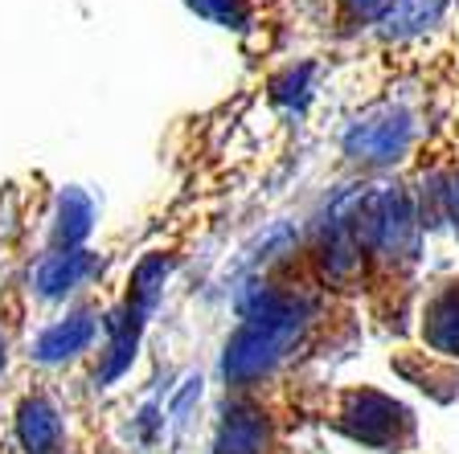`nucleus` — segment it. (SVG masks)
I'll return each instance as SVG.
<instances>
[{"label":"nucleus","mask_w":459,"mask_h":454,"mask_svg":"<svg viewBox=\"0 0 459 454\" xmlns=\"http://www.w3.org/2000/svg\"><path fill=\"white\" fill-rule=\"evenodd\" d=\"M267 442H271L267 417L258 409H234L221 422L213 454H267Z\"/></svg>","instance_id":"7"},{"label":"nucleus","mask_w":459,"mask_h":454,"mask_svg":"<svg viewBox=\"0 0 459 454\" xmlns=\"http://www.w3.org/2000/svg\"><path fill=\"white\" fill-rule=\"evenodd\" d=\"M304 323H307V315H304L299 303H283L279 312L263 315V320H247L226 340L221 377H226L230 385H238V389H250L263 377H271L279 360L296 348Z\"/></svg>","instance_id":"1"},{"label":"nucleus","mask_w":459,"mask_h":454,"mask_svg":"<svg viewBox=\"0 0 459 454\" xmlns=\"http://www.w3.org/2000/svg\"><path fill=\"white\" fill-rule=\"evenodd\" d=\"M169 266L172 262L164 254H148L135 266V275H132V312L135 315H148L156 307L160 287H164V278H169Z\"/></svg>","instance_id":"11"},{"label":"nucleus","mask_w":459,"mask_h":454,"mask_svg":"<svg viewBox=\"0 0 459 454\" xmlns=\"http://www.w3.org/2000/svg\"><path fill=\"white\" fill-rule=\"evenodd\" d=\"M91 275H99L95 254H86V250H54V254H46L38 262L33 287H38V295H46V299H62V295L86 287Z\"/></svg>","instance_id":"4"},{"label":"nucleus","mask_w":459,"mask_h":454,"mask_svg":"<svg viewBox=\"0 0 459 454\" xmlns=\"http://www.w3.org/2000/svg\"><path fill=\"white\" fill-rule=\"evenodd\" d=\"M344 430L365 446H394L398 442V426H406V414L402 406H394L382 393H369V389H357L344 398V414H341Z\"/></svg>","instance_id":"3"},{"label":"nucleus","mask_w":459,"mask_h":454,"mask_svg":"<svg viewBox=\"0 0 459 454\" xmlns=\"http://www.w3.org/2000/svg\"><path fill=\"white\" fill-rule=\"evenodd\" d=\"M443 213H447L459 229V172H451V176L443 180Z\"/></svg>","instance_id":"13"},{"label":"nucleus","mask_w":459,"mask_h":454,"mask_svg":"<svg viewBox=\"0 0 459 454\" xmlns=\"http://www.w3.org/2000/svg\"><path fill=\"white\" fill-rule=\"evenodd\" d=\"M91 340H95V315H91V312H74V315H66V320H57L54 328L41 331V340H38V348H33V356L46 360V364H57V360L86 352V348H91Z\"/></svg>","instance_id":"5"},{"label":"nucleus","mask_w":459,"mask_h":454,"mask_svg":"<svg viewBox=\"0 0 459 454\" xmlns=\"http://www.w3.org/2000/svg\"><path fill=\"white\" fill-rule=\"evenodd\" d=\"M17 438L29 454H57L62 446V417L46 398H29L17 409Z\"/></svg>","instance_id":"6"},{"label":"nucleus","mask_w":459,"mask_h":454,"mask_svg":"<svg viewBox=\"0 0 459 454\" xmlns=\"http://www.w3.org/2000/svg\"><path fill=\"white\" fill-rule=\"evenodd\" d=\"M135 315L127 312V315H119V320H111V340H107V352H103V360H99V373L95 377L103 381H115V377H124V369L132 364V356H135Z\"/></svg>","instance_id":"10"},{"label":"nucleus","mask_w":459,"mask_h":454,"mask_svg":"<svg viewBox=\"0 0 459 454\" xmlns=\"http://www.w3.org/2000/svg\"><path fill=\"white\" fill-rule=\"evenodd\" d=\"M0 369H4V336H0Z\"/></svg>","instance_id":"14"},{"label":"nucleus","mask_w":459,"mask_h":454,"mask_svg":"<svg viewBox=\"0 0 459 454\" xmlns=\"http://www.w3.org/2000/svg\"><path fill=\"white\" fill-rule=\"evenodd\" d=\"M422 336L435 352H447L459 356V283H447L435 299L427 303V323H422Z\"/></svg>","instance_id":"8"},{"label":"nucleus","mask_w":459,"mask_h":454,"mask_svg":"<svg viewBox=\"0 0 459 454\" xmlns=\"http://www.w3.org/2000/svg\"><path fill=\"white\" fill-rule=\"evenodd\" d=\"M91 218H95V209L91 201L82 197L78 189H66L62 201H57V226H54V242L57 250H74L86 234H91Z\"/></svg>","instance_id":"9"},{"label":"nucleus","mask_w":459,"mask_h":454,"mask_svg":"<svg viewBox=\"0 0 459 454\" xmlns=\"http://www.w3.org/2000/svg\"><path fill=\"white\" fill-rule=\"evenodd\" d=\"M394 0H341V9H344V21H377L385 17V9H390Z\"/></svg>","instance_id":"12"},{"label":"nucleus","mask_w":459,"mask_h":454,"mask_svg":"<svg viewBox=\"0 0 459 454\" xmlns=\"http://www.w3.org/2000/svg\"><path fill=\"white\" fill-rule=\"evenodd\" d=\"M414 143V119L402 107H373L344 132V156L365 168H385L402 160Z\"/></svg>","instance_id":"2"}]
</instances>
